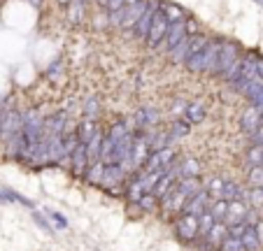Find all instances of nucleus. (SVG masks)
I'll use <instances>...</instances> for the list:
<instances>
[{"instance_id": "1", "label": "nucleus", "mask_w": 263, "mask_h": 251, "mask_svg": "<svg viewBox=\"0 0 263 251\" xmlns=\"http://www.w3.org/2000/svg\"><path fill=\"white\" fill-rule=\"evenodd\" d=\"M221 42H223V37H210V42H208V47H205L200 54H196V56H191L189 61H186V70L189 72H208V74H212V70H214V65H217V56H219V49H221Z\"/></svg>"}, {"instance_id": "2", "label": "nucleus", "mask_w": 263, "mask_h": 251, "mask_svg": "<svg viewBox=\"0 0 263 251\" xmlns=\"http://www.w3.org/2000/svg\"><path fill=\"white\" fill-rule=\"evenodd\" d=\"M170 223H173L175 237H177L182 244L191 246V242L198 237V219H196V217H189V214H179V217H175Z\"/></svg>"}, {"instance_id": "3", "label": "nucleus", "mask_w": 263, "mask_h": 251, "mask_svg": "<svg viewBox=\"0 0 263 251\" xmlns=\"http://www.w3.org/2000/svg\"><path fill=\"white\" fill-rule=\"evenodd\" d=\"M128 179V175L121 170L119 165H105L103 170V179H100V186L103 191H107L109 196H124V184Z\"/></svg>"}, {"instance_id": "4", "label": "nucleus", "mask_w": 263, "mask_h": 251, "mask_svg": "<svg viewBox=\"0 0 263 251\" xmlns=\"http://www.w3.org/2000/svg\"><path fill=\"white\" fill-rule=\"evenodd\" d=\"M240 56H242V49H240L238 42H233V40H223L221 49H219V56H217V65H214V70H212V77H221V74L226 72Z\"/></svg>"}, {"instance_id": "5", "label": "nucleus", "mask_w": 263, "mask_h": 251, "mask_svg": "<svg viewBox=\"0 0 263 251\" xmlns=\"http://www.w3.org/2000/svg\"><path fill=\"white\" fill-rule=\"evenodd\" d=\"M21 128H24V112L16 107L5 109L3 119H0V142H5V140L19 135Z\"/></svg>"}, {"instance_id": "6", "label": "nucleus", "mask_w": 263, "mask_h": 251, "mask_svg": "<svg viewBox=\"0 0 263 251\" xmlns=\"http://www.w3.org/2000/svg\"><path fill=\"white\" fill-rule=\"evenodd\" d=\"M128 126L135 130H152V128H156V126H161V112L156 107L144 105V107H140L133 112Z\"/></svg>"}, {"instance_id": "7", "label": "nucleus", "mask_w": 263, "mask_h": 251, "mask_svg": "<svg viewBox=\"0 0 263 251\" xmlns=\"http://www.w3.org/2000/svg\"><path fill=\"white\" fill-rule=\"evenodd\" d=\"M175 161H177V151H175L173 147H165V149H159V151L149 153L142 170L144 172H163L165 167H170Z\"/></svg>"}, {"instance_id": "8", "label": "nucleus", "mask_w": 263, "mask_h": 251, "mask_svg": "<svg viewBox=\"0 0 263 251\" xmlns=\"http://www.w3.org/2000/svg\"><path fill=\"white\" fill-rule=\"evenodd\" d=\"M168 26H170V21L165 19V16L161 14V12H156L154 19H152V26H149L147 37H144V47H149V49H159L161 42L165 40Z\"/></svg>"}, {"instance_id": "9", "label": "nucleus", "mask_w": 263, "mask_h": 251, "mask_svg": "<svg viewBox=\"0 0 263 251\" xmlns=\"http://www.w3.org/2000/svg\"><path fill=\"white\" fill-rule=\"evenodd\" d=\"M149 10V0H138L133 5H126V12H124V21H121L119 30H124L126 35L133 30V26L140 21V16Z\"/></svg>"}, {"instance_id": "10", "label": "nucleus", "mask_w": 263, "mask_h": 251, "mask_svg": "<svg viewBox=\"0 0 263 251\" xmlns=\"http://www.w3.org/2000/svg\"><path fill=\"white\" fill-rule=\"evenodd\" d=\"M186 21V19H184ZM184 21H175V24L168 26V33H165V40L161 42L159 49H163L165 54H168L170 49H175V47L182 42L184 37H186V28H184Z\"/></svg>"}, {"instance_id": "11", "label": "nucleus", "mask_w": 263, "mask_h": 251, "mask_svg": "<svg viewBox=\"0 0 263 251\" xmlns=\"http://www.w3.org/2000/svg\"><path fill=\"white\" fill-rule=\"evenodd\" d=\"M210 196L205 191H200L198 196H194V198H189V200L184 202V207H182V214H189V217H196L198 219L200 214H205L210 209Z\"/></svg>"}, {"instance_id": "12", "label": "nucleus", "mask_w": 263, "mask_h": 251, "mask_svg": "<svg viewBox=\"0 0 263 251\" xmlns=\"http://www.w3.org/2000/svg\"><path fill=\"white\" fill-rule=\"evenodd\" d=\"M205 119H208V107H205V105L200 103V98H198V100H191L189 103V107H186V112H184L182 121L189 123L191 128H194V126L205 123Z\"/></svg>"}, {"instance_id": "13", "label": "nucleus", "mask_w": 263, "mask_h": 251, "mask_svg": "<svg viewBox=\"0 0 263 251\" xmlns=\"http://www.w3.org/2000/svg\"><path fill=\"white\" fill-rule=\"evenodd\" d=\"M177 172H179V179L200 177V172H203V163H200L196 156H182V158H177Z\"/></svg>"}, {"instance_id": "14", "label": "nucleus", "mask_w": 263, "mask_h": 251, "mask_svg": "<svg viewBox=\"0 0 263 251\" xmlns=\"http://www.w3.org/2000/svg\"><path fill=\"white\" fill-rule=\"evenodd\" d=\"M175 191L179 193V196H184L186 200L194 196H198L200 191H205V182L200 177H186V179H177V184H175Z\"/></svg>"}, {"instance_id": "15", "label": "nucleus", "mask_w": 263, "mask_h": 251, "mask_svg": "<svg viewBox=\"0 0 263 251\" xmlns=\"http://www.w3.org/2000/svg\"><path fill=\"white\" fill-rule=\"evenodd\" d=\"M86 167H89V161H86V149L84 144H77V149H74L72 153H70V175L77 179L84 177Z\"/></svg>"}, {"instance_id": "16", "label": "nucleus", "mask_w": 263, "mask_h": 251, "mask_svg": "<svg viewBox=\"0 0 263 251\" xmlns=\"http://www.w3.org/2000/svg\"><path fill=\"white\" fill-rule=\"evenodd\" d=\"M261 117H263V114L258 112L256 107H252V105H249V107L245 109V112L240 114V119H238L240 130H242L245 135H252L254 130H256L258 126H261Z\"/></svg>"}, {"instance_id": "17", "label": "nucleus", "mask_w": 263, "mask_h": 251, "mask_svg": "<svg viewBox=\"0 0 263 251\" xmlns=\"http://www.w3.org/2000/svg\"><path fill=\"white\" fill-rule=\"evenodd\" d=\"M247 212H249L247 200L229 202V212H226V219H223V223H226V226H238V223H242V221H245Z\"/></svg>"}, {"instance_id": "18", "label": "nucleus", "mask_w": 263, "mask_h": 251, "mask_svg": "<svg viewBox=\"0 0 263 251\" xmlns=\"http://www.w3.org/2000/svg\"><path fill=\"white\" fill-rule=\"evenodd\" d=\"M65 16H68L70 26H82L86 19V0H72L65 7Z\"/></svg>"}, {"instance_id": "19", "label": "nucleus", "mask_w": 263, "mask_h": 251, "mask_svg": "<svg viewBox=\"0 0 263 251\" xmlns=\"http://www.w3.org/2000/svg\"><path fill=\"white\" fill-rule=\"evenodd\" d=\"M245 198H247V188H245L242 184L233 182V179H226V184H223V191H221V200L235 202V200H245Z\"/></svg>"}, {"instance_id": "20", "label": "nucleus", "mask_w": 263, "mask_h": 251, "mask_svg": "<svg viewBox=\"0 0 263 251\" xmlns=\"http://www.w3.org/2000/svg\"><path fill=\"white\" fill-rule=\"evenodd\" d=\"M100 130V123L98 121H89V119H80L77 121V140L80 144H86L96 133Z\"/></svg>"}, {"instance_id": "21", "label": "nucleus", "mask_w": 263, "mask_h": 251, "mask_svg": "<svg viewBox=\"0 0 263 251\" xmlns=\"http://www.w3.org/2000/svg\"><path fill=\"white\" fill-rule=\"evenodd\" d=\"M159 12L165 16V19L170 21V24H175V21H184V19H186V12H184L179 5H175V3H170V0H161V3H159Z\"/></svg>"}, {"instance_id": "22", "label": "nucleus", "mask_w": 263, "mask_h": 251, "mask_svg": "<svg viewBox=\"0 0 263 251\" xmlns=\"http://www.w3.org/2000/svg\"><path fill=\"white\" fill-rule=\"evenodd\" d=\"M103 135H105V130L100 128L98 133H96L93 138H91L89 142L84 144V149H86V161H89V165H91V163H98V161H100V147H103Z\"/></svg>"}, {"instance_id": "23", "label": "nucleus", "mask_w": 263, "mask_h": 251, "mask_svg": "<svg viewBox=\"0 0 263 251\" xmlns=\"http://www.w3.org/2000/svg\"><path fill=\"white\" fill-rule=\"evenodd\" d=\"M223 184H226V177H223V175H212V177L205 179V193L210 196V200H221Z\"/></svg>"}, {"instance_id": "24", "label": "nucleus", "mask_w": 263, "mask_h": 251, "mask_svg": "<svg viewBox=\"0 0 263 251\" xmlns=\"http://www.w3.org/2000/svg\"><path fill=\"white\" fill-rule=\"evenodd\" d=\"M226 237H229V226H226L223 221H214V226L210 228V233H208V237H205V240H208L214 249H219V244H221Z\"/></svg>"}, {"instance_id": "25", "label": "nucleus", "mask_w": 263, "mask_h": 251, "mask_svg": "<svg viewBox=\"0 0 263 251\" xmlns=\"http://www.w3.org/2000/svg\"><path fill=\"white\" fill-rule=\"evenodd\" d=\"M165 128H168V133H170L173 140H184V138H189L191 135V126L189 123H184L182 119H173Z\"/></svg>"}, {"instance_id": "26", "label": "nucleus", "mask_w": 263, "mask_h": 251, "mask_svg": "<svg viewBox=\"0 0 263 251\" xmlns=\"http://www.w3.org/2000/svg\"><path fill=\"white\" fill-rule=\"evenodd\" d=\"M135 207L140 209V214H156L159 212V198H156L154 193H144V196L135 202Z\"/></svg>"}, {"instance_id": "27", "label": "nucleus", "mask_w": 263, "mask_h": 251, "mask_svg": "<svg viewBox=\"0 0 263 251\" xmlns=\"http://www.w3.org/2000/svg\"><path fill=\"white\" fill-rule=\"evenodd\" d=\"M103 170H105V165L103 163H91L89 167H86V172H84V182L89 184V186H100V179H103Z\"/></svg>"}, {"instance_id": "28", "label": "nucleus", "mask_w": 263, "mask_h": 251, "mask_svg": "<svg viewBox=\"0 0 263 251\" xmlns=\"http://www.w3.org/2000/svg\"><path fill=\"white\" fill-rule=\"evenodd\" d=\"M168 59L173 61V63H186V59H189V35H186L175 49L168 51Z\"/></svg>"}, {"instance_id": "29", "label": "nucleus", "mask_w": 263, "mask_h": 251, "mask_svg": "<svg viewBox=\"0 0 263 251\" xmlns=\"http://www.w3.org/2000/svg\"><path fill=\"white\" fill-rule=\"evenodd\" d=\"M240 242H242V246H245V251H263V246H261V242H258V237H256V230L254 228H245V233H242V237H240Z\"/></svg>"}, {"instance_id": "30", "label": "nucleus", "mask_w": 263, "mask_h": 251, "mask_svg": "<svg viewBox=\"0 0 263 251\" xmlns=\"http://www.w3.org/2000/svg\"><path fill=\"white\" fill-rule=\"evenodd\" d=\"M82 117L89 119V121H98V117H100V100L96 98V95H91V98L84 100V109H82Z\"/></svg>"}, {"instance_id": "31", "label": "nucleus", "mask_w": 263, "mask_h": 251, "mask_svg": "<svg viewBox=\"0 0 263 251\" xmlns=\"http://www.w3.org/2000/svg\"><path fill=\"white\" fill-rule=\"evenodd\" d=\"M208 42H210V37L205 33L189 35V59H191V56H196V54H200V51L208 47ZM189 59H186V61H189Z\"/></svg>"}, {"instance_id": "32", "label": "nucleus", "mask_w": 263, "mask_h": 251, "mask_svg": "<svg viewBox=\"0 0 263 251\" xmlns=\"http://www.w3.org/2000/svg\"><path fill=\"white\" fill-rule=\"evenodd\" d=\"M245 163H247V167L263 165V147H256V144H252V147L245 151Z\"/></svg>"}, {"instance_id": "33", "label": "nucleus", "mask_w": 263, "mask_h": 251, "mask_svg": "<svg viewBox=\"0 0 263 251\" xmlns=\"http://www.w3.org/2000/svg\"><path fill=\"white\" fill-rule=\"evenodd\" d=\"M208 212L214 221H223V219H226V212H229V202L226 200H212Z\"/></svg>"}, {"instance_id": "34", "label": "nucleus", "mask_w": 263, "mask_h": 251, "mask_svg": "<svg viewBox=\"0 0 263 251\" xmlns=\"http://www.w3.org/2000/svg\"><path fill=\"white\" fill-rule=\"evenodd\" d=\"M186 107H189V98L177 95V98L173 100V105H170V117H173V119H182L184 112H186ZM173 119H170V121H173Z\"/></svg>"}, {"instance_id": "35", "label": "nucleus", "mask_w": 263, "mask_h": 251, "mask_svg": "<svg viewBox=\"0 0 263 251\" xmlns=\"http://www.w3.org/2000/svg\"><path fill=\"white\" fill-rule=\"evenodd\" d=\"M247 184H249V188H263V165L249 167V172H247Z\"/></svg>"}, {"instance_id": "36", "label": "nucleus", "mask_w": 263, "mask_h": 251, "mask_svg": "<svg viewBox=\"0 0 263 251\" xmlns=\"http://www.w3.org/2000/svg\"><path fill=\"white\" fill-rule=\"evenodd\" d=\"M247 205L252 207V209H263V188H249Z\"/></svg>"}, {"instance_id": "37", "label": "nucleus", "mask_w": 263, "mask_h": 251, "mask_svg": "<svg viewBox=\"0 0 263 251\" xmlns=\"http://www.w3.org/2000/svg\"><path fill=\"white\" fill-rule=\"evenodd\" d=\"M219 251H245L242 242L235 240V237H226V240L219 244Z\"/></svg>"}, {"instance_id": "38", "label": "nucleus", "mask_w": 263, "mask_h": 251, "mask_svg": "<svg viewBox=\"0 0 263 251\" xmlns=\"http://www.w3.org/2000/svg\"><path fill=\"white\" fill-rule=\"evenodd\" d=\"M47 217L51 219V221H54V226H59V228H68V221H65V217L63 214H59V212H51V209H47Z\"/></svg>"}, {"instance_id": "39", "label": "nucleus", "mask_w": 263, "mask_h": 251, "mask_svg": "<svg viewBox=\"0 0 263 251\" xmlns=\"http://www.w3.org/2000/svg\"><path fill=\"white\" fill-rule=\"evenodd\" d=\"M126 7V0H107V5L103 7L105 14H109V12H117V10H124Z\"/></svg>"}, {"instance_id": "40", "label": "nucleus", "mask_w": 263, "mask_h": 251, "mask_svg": "<svg viewBox=\"0 0 263 251\" xmlns=\"http://www.w3.org/2000/svg\"><path fill=\"white\" fill-rule=\"evenodd\" d=\"M59 72H63V61H61V59H59V61H54V63H51L49 68H47V72H45V74H47L49 79H54Z\"/></svg>"}, {"instance_id": "41", "label": "nucleus", "mask_w": 263, "mask_h": 251, "mask_svg": "<svg viewBox=\"0 0 263 251\" xmlns=\"http://www.w3.org/2000/svg\"><path fill=\"white\" fill-rule=\"evenodd\" d=\"M184 28H186V35H198L200 33L198 21L191 19V16H186V21H184Z\"/></svg>"}, {"instance_id": "42", "label": "nucleus", "mask_w": 263, "mask_h": 251, "mask_svg": "<svg viewBox=\"0 0 263 251\" xmlns=\"http://www.w3.org/2000/svg\"><path fill=\"white\" fill-rule=\"evenodd\" d=\"M33 219H35V223H37V226H42L45 228L47 233H54V226H51L49 221H47L45 217H42V214H37V212H33Z\"/></svg>"}, {"instance_id": "43", "label": "nucleus", "mask_w": 263, "mask_h": 251, "mask_svg": "<svg viewBox=\"0 0 263 251\" xmlns=\"http://www.w3.org/2000/svg\"><path fill=\"white\" fill-rule=\"evenodd\" d=\"M249 142L256 144V147H263V126H258V128L249 135Z\"/></svg>"}, {"instance_id": "44", "label": "nucleus", "mask_w": 263, "mask_h": 251, "mask_svg": "<svg viewBox=\"0 0 263 251\" xmlns=\"http://www.w3.org/2000/svg\"><path fill=\"white\" fill-rule=\"evenodd\" d=\"M245 223H238V226H229V237H235V240H240L242 237V233H245Z\"/></svg>"}, {"instance_id": "45", "label": "nucleus", "mask_w": 263, "mask_h": 251, "mask_svg": "<svg viewBox=\"0 0 263 251\" xmlns=\"http://www.w3.org/2000/svg\"><path fill=\"white\" fill-rule=\"evenodd\" d=\"M254 230H256V237H258V242H261V246H263V219L254 226Z\"/></svg>"}, {"instance_id": "46", "label": "nucleus", "mask_w": 263, "mask_h": 251, "mask_svg": "<svg viewBox=\"0 0 263 251\" xmlns=\"http://www.w3.org/2000/svg\"><path fill=\"white\" fill-rule=\"evenodd\" d=\"M256 77H261L263 79V56H256Z\"/></svg>"}, {"instance_id": "47", "label": "nucleus", "mask_w": 263, "mask_h": 251, "mask_svg": "<svg viewBox=\"0 0 263 251\" xmlns=\"http://www.w3.org/2000/svg\"><path fill=\"white\" fill-rule=\"evenodd\" d=\"M56 3H59V5H63V7H68L70 3H72V0H56Z\"/></svg>"}, {"instance_id": "48", "label": "nucleus", "mask_w": 263, "mask_h": 251, "mask_svg": "<svg viewBox=\"0 0 263 251\" xmlns=\"http://www.w3.org/2000/svg\"><path fill=\"white\" fill-rule=\"evenodd\" d=\"M96 5H98V7H105V5H107V0H96Z\"/></svg>"}, {"instance_id": "49", "label": "nucleus", "mask_w": 263, "mask_h": 251, "mask_svg": "<svg viewBox=\"0 0 263 251\" xmlns=\"http://www.w3.org/2000/svg\"><path fill=\"white\" fill-rule=\"evenodd\" d=\"M133 3H138V0H126V5H133Z\"/></svg>"}, {"instance_id": "50", "label": "nucleus", "mask_w": 263, "mask_h": 251, "mask_svg": "<svg viewBox=\"0 0 263 251\" xmlns=\"http://www.w3.org/2000/svg\"><path fill=\"white\" fill-rule=\"evenodd\" d=\"M30 3H33V5H40V3H42V0H30Z\"/></svg>"}, {"instance_id": "51", "label": "nucleus", "mask_w": 263, "mask_h": 251, "mask_svg": "<svg viewBox=\"0 0 263 251\" xmlns=\"http://www.w3.org/2000/svg\"><path fill=\"white\" fill-rule=\"evenodd\" d=\"M256 3H258V5H261V7H263V0H256Z\"/></svg>"}]
</instances>
